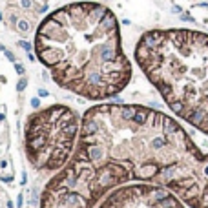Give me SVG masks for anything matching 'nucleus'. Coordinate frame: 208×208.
Listing matches in <instances>:
<instances>
[{
	"label": "nucleus",
	"mask_w": 208,
	"mask_h": 208,
	"mask_svg": "<svg viewBox=\"0 0 208 208\" xmlns=\"http://www.w3.org/2000/svg\"><path fill=\"white\" fill-rule=\"evenodd\" d=\"M203 152L170 115L137 104H99L82 117L69 163L46 184L40 208H97L115 188L157 184L179 199Z\"/></svg>",
	"instance_id": "obj_1"
},
{
	"label": "nucleus",
	"mask_w": 208,
	"mask_h": 208,
	"mask_svg": "<svg viewBox=\"0 0 208 208\" xmlns=\"http://www.w3.org/2000/svg\"><path fill=\"white\" fill-rule=\"evenodd\" d=\"M35 53L60 88L88 101L119 95L131 79L119 22L97 2H75L50 13L37 28Z\"/></svg>",
	"instance_id": "obj_2"
},
{
	"label": "nucleus",
	"mask_w": 208,
	"mask_h": 208,
	"mask_svg": "<svg viewBox=\"0 0 208 208\" xmlns=\"http://www.w3.org/2000/svg\"><path fill=\"white\" fill-rule=\"evenodd\" d=\"M135 60L177 117L208 135V33L152 29Z\"/></svg>",
	"instance_id": "obj_3"
},
{
	"label": "nucleus",
	"mask_w": 208,
	"mask_h": 208,
	"mask_svg": "<svg viewBox=\"0 0 208 208\" xmlns=\"http://www.w3.org/2000/svg\"><path fill=\"white\" fill-rule=\"evenodd\" d=\"M82 119L64 104H51L29 115L24 128V144L29 163L40 172H60L73 157Z\"/></svg>",
	"instance_id": "obj_4"
},
{
	"label": "nucleus",
	"mask_w": 208,
	"mask_h": 208,
	"mask_svg": "<svg viewBox=\"0 0 208 208\" xmlns=\"http://www.w3.org/2000/svg\"><path fill=\"white\" fill-rule=\"evenodd\" d=\"M97 208H184V203L163 186L131 182L111 190Z\"/></svg>",
	"instance_id": "obj_5"
}]
</instances>
